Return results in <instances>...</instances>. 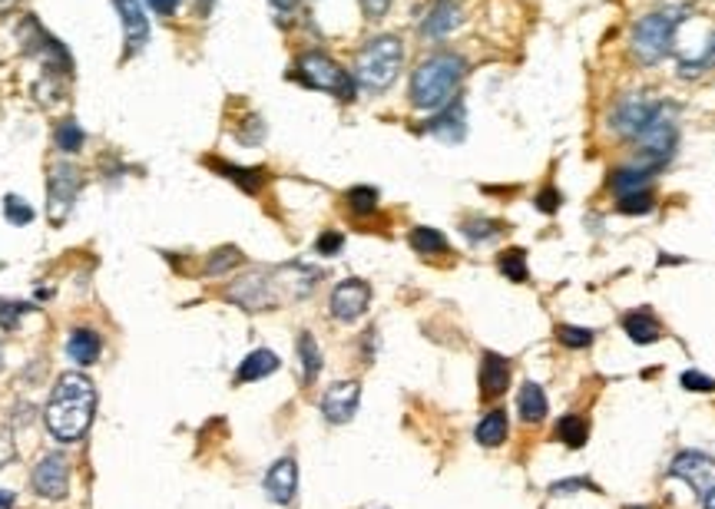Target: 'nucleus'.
I'll use <instances>...</instances> for the list:
<instances>
[{
	"mask_svg": "<svg viewBox=\"0 0 715 509\" xmlns=\"http://www.w3.org/2000/svg\"><path fill=\"white\" fill-rule=\"evenodd\" d=\"M318 284V272L305 268V264H285V268H262V272H248L246 278H238L226 298L236 301L238 308L246 311H268L282 304V301L308 298Z\"/></svg>",
	"mask_w": 715,
	"mask_h": 509,
	"instance_id": "f257e3e1",
	"label": "nucleus"
},
{
	"mask_svg": "<svg viewBox=\"0 0 715 509\" xmlns=\"http://www.w3.org/2000/svg\"><path fill=\"white\" fill-rule=\"evenodd\" d=\"M93 410H96V387L86 374H64L56 381L54 394L46 400L44 420L46 430L60 440V444H74L80 440L93 424Z\"/></svg>",
	"mask_w": 715,
	"mask_h": 509,
	"instance_id": "f03ea898",
	"label": "nucleus"
},
{
	"mask_svg": "<svg viewBox=\"0 0 715 509\" xmlns=\"http://www.w3.org/2000/svg\"><path fill=\"white\" fill-rule=\"evenodd\" d=\"M464 80V56L440 50L411 73V103L418 109H444Z\"/></svg>",
	"mask_w": 715,
	"mask_h": 509,
	"instance_id": "7ed1b4c3",
	"label": "nucleus"
},
{
	"mask_svg": "<svg viewBox=\"0 0 715 509\" xmlns=\"http://www.w3.org/2000/svg\"><path fill=\"white\" fill-rule=\"evenodd\" d=\"M404 64V46L398 36L385 34V36H375V40H368L365 50L358 54L355 60V86L368 93H385L391 83L398 80V73H401Z\"/></svg>",
	"mask_w": 715,
	"mask_h": 509,
	"instance_id": "20e7f679",
	"label": "nucleus"
},
{
	"mask_svg": "<svg viewBox=\"0 0 715 509\" xmlns=\"http://www.w3.org/2000/svg\"><path fill=\"white\" fill-rule=\"evenodd\" d=\"M686 7H666L656 14H646L633 27V56L639 64H660L676 44V30L682 24Z\"/></svg>",
	"mask_w": 715,
	"mask_h": 509,
	"instance_id": "39448f33",
	"label": "nucleus"
},
{
	"mask_svg": "<svg viewBox=\"0 0 715 509\" xmlns=\"http://www.w3.org/2000/svg\"><path fill=\"white\" fill-rule=\"evenodd\" d=\"M295 80L305 83L308 90H321V93H331V96H338V100H355V76L348 70H341L328 54H321V50H308L295 60Z\"/></svg>",
	"mask_w": 715,
	"mask_h": 509,
	"instance_id": "423d86ee",
	"label": "nucleus"
},
{
	"mask_svg": "<svg viewBox=\"0 0 715 509\" xmlns=\"http://www.w3.org/2000/svg\"><path fill=\"white\" fill-rule=\"evenodd\" d=\"M83 175L74 163H54L46 175V218L50 225H64L66 215L74 212V202L80 195Z\"/></svg>",
	"mask_w": 715,
	"mask_h": 509,
	"instance_id": "0eeeda50",
	"label": "nucleus"
},
{
	"mask_svg": "<svg viewBox=\"0 0 715 509\" xmlns=\"http://www.w3.org/2000/svg\"><path fill=\"white\" fill-rule=\"evenodd\" d=\"M660 113H662V103L650 100V96H642V93H633V96H626V100L616 103L609 126L626 139H639Z\"/></svg>",
	"mask_w": 715,
	"mask_h": 509,
	"instance_id": "6e6552de",
	"label": "nucleus"
},
{
	"mask_svg": "<svg viewBox=\"0 0 715 509\" xmlns=\"http://www.w3.org/2000/svg\"><path fill=\"white\" fill-rule=\"evenodd\" d=\"M30 483H34L37 496H44V500H64L66 486H70V464H66V456L64 454L40 456V464L30 473Z\"/></svg>",
	"mask_w": 715,
	"mask_h": 509,
	"instance_id": "1a4fd4ad",
	"label": "nucleus"
},
{
	"mask_svg": "<svg viewBox=\"0 0 715 509\" xmlns=\"http://www.w3.org/2000/svg\"><path fill=\"white\" fill-rule=\"evenodd\" d=\"M368 301H371V288H368V282H361V278L338 282L335 288H331V298H328L331 318L351 324V321H358L368 311Z\"/></svg>",
	"mask_w": 715,
	"mask_h": 509,
	"instance_id": "9d476101",
	"label": "nucleus"
},
{
	"mask_svg": "<svg viewBox=\"0 0 715 509\" xmlns=\"http://www.w3.org/2000/svg\"><path fill=\"white\" fill-rule=\"evenodd\" d=\"M672 476L686 480L699 496H706L715 486V460L709 454H699V450H682V454L672 460L670 466Z\"/></svg>",
	"mask_w": 715,
	"mask_h": 509,
	"instance_id": "9b49d317",
	"label": "nucleus"
},
{
	"mask_svg": "<svg viewBox=\"0 0 715 509\" xmlns=\"http://www.w3.org/2000/svg\"><path fill=\"white\" fill-rule=\"evenodd\" d=\"M358 400H361V384L358 381L331 384L328 391H325V397H321V414H325L328 424H348L355 417Z\"/></svg>",
	"mask_w": 715,
	"mask_h": 509,
	"instance_id": "f8f14e48",
	"label": "nucleus"
},
{
	"mask_svg": "<svg viewBox=\"0 0 715 509\" xmlns=\"http://www.w3.org/2000/svg\"><path fill=\"white\" fill-rule=\"evenodd\" d=\"M119 14V24H123V40H126V56L139 54L149 40V20L143 17V7L136 0H113Z\"/></svg>",
	"mask_w": 715,
	"mask_h": 509,
	"instance_id": "ddd939ff",
	"label": "nucleus"
},
{
	"mask_svg": "<svg viewBox=\"0 0 715 509\" xmlns=\"http://www.w3.org/2000/svg\"><path fill=\"white\" fill-rule=\"evenodd\" d=\"M295 490H298V466H295L292 456H282V460H276L266 473L268 500L278 503V506H288V503L295 500Z\"/></svg>",
	"mask_w": 715,
	"mask_h": 509,
	"instance_id": "4468645a",
	"label": "nucleus"
},
{
	"mask_svg": "<svg viewBox=\"0 0 715 509\" xmlns=\"http://www.w3.org/2000/svg\"><path fill=\"white\" fill-rule=\"evenodd\" d=\"M428 133L438 136L440 143H460L464 133H468V113H464V103L460 100H450L448 106L440 109L438 116L428 119Z\"/></svg>",
	"mask_w": 715,
	"mask_h": 509,
	"instance_id": "2eb2a0df",
	"label": "nucleus"
},
{
	"mask_svg": "<svg viewBox=\"0 0 715 509\" xmlns=\"http://www.w3.org/2000/svg\"><path fill=\"white\" fill-rule=\"evenodd\" d=\"M507 384H510V364L494 351H487L484 361H480V397H500L507 391Z\"/></svg>",
	"mask_w": 715,
	"mask_h": 509,
	"instance_id": "dca6fc26",
	"label": "nucleus"
},
{
	"mask_svg": "<svg viewBox=\"0 0 715 509\" xmlns=\"http://www.w3.org/2000/svg\"><path fill=\"white\" fill-rule=\"evenodd\" d=\"M100 351H103V341L90 327H76L66 337V354H70L74 364H80V367H90V364L100 361Z\"/></svg>",
	"mask_w": 715,
	"mask_h": 509,
	"instance_id": "f3484780",
	"label": "nucleus"
},
{
	"mask_svg": "<svg viewBox=\"0 0 715 509\" xmlns=\"http://www.w3.org/2000/svg\"><path fill=\"white\" fill-rule=\"evenodd\" d=\"M460 24V7L454 4V0H438L431 7V14L424 17L421 24V34L431 36V40H444V36L450 34V30Z\"/></svg>",
	"mask_w": 715,
	"mask_h": 509,
	"instance_id": "a211bd4d",
	"label": "nucleus"
},
{
	"mask_svg": "<svg viewBox=\"0 0 715 509\" xmlns=\"http://www.w3.org/2000/svg\"><path fill=\"white\" fill-rule=\"evenodd\" d=\"M652 169H646V165H639V163H629V165H623V169H616L613 173V179H609V185H613V192L623 199V195H633V192H646L650 189V182H652Z\"/></svg>",
	"mask_w": 715,
	"mask_h": 509,
	"instance_id": "6ab92c4d",
	"label": "nucleus"
},
{
	"mask_svg": "<svg viewBox=\"0 0 715 509\" xmlns=\"http://www.w3.org/2000/svg\"><path fill=\"white\" fill-rule=\"evenodd\" d=\"M276 371H278L276 351H268V347H258V351H252V354H248L246 361L238 364L236 381H238V384H252V381H262V377H268V374H276Z\"/></svg>",
	"mask_w": 715,
	"mask_h": 509,
	"instance_id": "aec40b11",
	"label": "nucleus"
},
{
	"mask_svg": "<svg viewBox=\"0 0 715 509\" xmlns=\"http://www.w3.org/2000/svg\"><path fill=\"white\" fill-rule=\"evenodd\" d=\"M623 331L629 334V341H636V344H652V341H660V334H662L660 321L652 318L650 311H629L623 318Z\"/></svg>",
	"mask_w": 715,
	"mask_h": 509,
	"instance_id": "412c9836",
	"label": "nucleus"
},
{
	"mask_svg": "<svg viewBox=\"0 0 715 509\" xmlns=\"http://www.w3.org/2000/svg\"><path fill=\"white\" fill-rule=\"evenodd\" d=\"M517 410H520V417L527 424H540L547 417V394H543L540 384L527 381L520 387V397H517Z\"/></svg>",
	"mask_w": 715,
	"mask_h": 509,
	"instance_id": "4be33fe9",
	"label": "nucleus"
},
{
	"mask_svg": "<svg viewBox=\"0 0 715 509\" xmlns=\"http://www.w3.org/2000/svg\"><path fill=\"white\" fill-rule=\"evenodd\" d=\"M212 169L222 173L229 182H236L238 189L248 192V195H256L266 185V173L262 169H242V165H229V163H212Z\"/></svg>",
	"mask_w": 715,
	"mask_h": 509,
	"instance_id": "5701e85b",
	"label": "nucleus"
},
{
	"mask_svg": "<svg viewBox=\"0 0 715 509\" xmlns=\"http://www.w3.org/2000/svg\"><path fill=\"white\" fill-rule=\"evenodd\" d=\"M507 440V414L504 410H490L480 424H477V444L500 446Z\"/></svg>",
	"mask_w": 715,
	"mask_h": 509,
	"instance_id": "b1692460",
	"label": "nucleus"
},
{
	"mask_svg": "<svg viewBox=\"0 0 715 509\" xmlns=\"http://www.w3.org/2000/svg\"><path fill=\"white\" fill-rule=\"evenodd\" d=\"M298 357H302V377L305 384H315V377L321 374V347L308 331L298 337Z\"/></svg>",
	"mask_w": 715,
	"mask_h": 509,
	"instance_id": "393cba45",
	"label": "nucleus"
},
{
	"mask_svg": "<svg viewBox=\"0 0 715 509\" xmlns=\"http://www.w3.org/2000/svg\"><path fill=\"white\" fill-rule=\"evenodd\" d=\"M411 248L418 254H440V252H448V238L440 235L438 228L418 225L411 232Z\"/></svg>",
	"mask_w": 715,
	"mask_h": 509,
	"instance_id": "a878e982",
	"label": "nucleus"
},
{
	"mask_svg": "<svg viewBox=\"0 0 715 509\" xmlns=\"http://www.w3.org/2000/svg\"><path fill=\"white\" fill-rule=\"evenodd\" d=\"M587 436H589L587 420L577 417V414H567V417H563V420L557 424V440H563V444L573 446V450L587 444Z\"/></svg>",
	"mask_w": 715,
	"mask_h": 509,
	"instance_id": "bb28decb",
	"label": "nucleus"
},
{
	"mask_svg": "<svg viewBox=\"0 0 715 509\" xmlns=\"http://www.w3.org/2000/svg\"><path fill=\"white\" fill-rule=\"evenodd\" d=\"M54 139H56V149L70 155V153H80V149H83V143H86V133L80 129V123H76V119H64V123L56 126Z\"/></svg>",
	"mask_w": 715,
	"mask_h": 509,
	"instance_id": "cd10ccee",
	"label": "nucleus"
},
{
	"mask_svg": "<svg viewBox=\"0 0 715 509\" xmlns=\"http://www.w3.org/2000/svg\"><path fill=\"white\" fill-rule=\"evenodd\" d=\"M345 202H348V209L355 212V215H375L378 212V192L371 189V185H355V189L345 195Z\"/></svg>",
	"mask_w": 715,
	"mask_h": 509,
	"instance_id": "c85d7f7f",
	"label": "nucleus"
},
{
	"mask_svg": "<svg viewBox=\"0 0 715 509\" xmlns=\"http://www.w3.org/2000/svg\"><path fill=\"white\" fill-rule=\"evenodd\" d=\"M504 232L500 228V222H494V218H468L464 222V235L470 238V242H490V238H497Z\"/></svg>",
	"mask_w": 715,
	"mask_h": 509,
	"instance_id": "c756f323",
	"label": "nucleus"
},
{
	"mask_svg": "<svg viewBox=\"0 0 715 509\" xmlns=\"http://www.w3.org/2000/svg\"><path fill=\"white\" fill-rule=\"evenodd\" d=\"M500 272L510 278V282H527V254L520 248H510V252L500 254Z\"/></svg>",
	"mask_w": 715,
	"mask_h": 509,
	"instance_id": "7c9ffc66",
	"label": "nucleus"
},
{
	"mask_svg": "<svg viewBox=\"0 0 715 509\" xmlns=\"http://www.w3.org/2000/svg\"><path fill=\"white\" fill-rule=\"evenodd\" d=\"M34 215H37V212L30 209L20 195H7V199H4V218H7L10 225H30Z\"/></svg>",
	"mask_w": 715,
	"mask_h": 509,
	"instance_id": "2f4dec72",
	"label": "nucleus"
},
{
	"mask_svg": "<svg viewBox=\"0 0 715 509\" xmlns=\"http://www.w3.org/2000/svg\"><path fill=\"white\" fill-rule=\"evenodd\" d=\"M557 337H559V344H567V347H589L593 344V331L589 327H573V324H559V331H557Z\"/></svg>",
	"mask_w": 715,
	"mask_h": 509,
	"instance_id": "473e14b6",
	"label": "nucleus"
},
{
	"mask_svg": "<svg viewBox=\"0 0 715 509\" xmlns=\"http://www.w3.org/2000/svg\"><path fill=\"white\" fill-rule=\"evenodd\" d=\"M30 311V304H20V301H7L0 298V327L4 331H14V327L20 324V318Z\"/></svg>",
	"mask_w": 715,
	"mask_h": 509,
	"instance_id": "72a5a7b5",
	"label": "nucleus"
},
{
	"mask_svg": "<svg viewBox=\"0 0 715 509\" xmlns=\"http://www.w3.org/2000/svg\"><path fill=\"white\" fill-rule=\"evenodd\" d=\"M650 209H652L650 189H646V192H633V195H623V199H619V212H626V215H646Z\"/></svg>",
	"mask_w": 715,
	"mask_h": 509,
	"instance_id": "f704fd0d",
	"label": "nucleus"
},
{
	"mask_svg": "<svg viewBox=\"0 0 715 509\" xmlns=\"http://www.w3.org/2000/svg\"><path fill=\"white\" fill-rule=\"evenodd\" d=\"M238 258H242V254H238V248H219V252H216V254H212V258H209V264H206V272H209V274L229 272L232 264H238Z\"/></svg>",
	"mask_w": 715,
	"mask_h": 509,
	"instance_id": "c9c22d12",
	"label": "nucleus"
},
{
	"mask_svg": "<svg viewBox=\"0 0 715 509\" xmlns=\"http://www.w3.org/2000/svg\"><path fill=\"white\" fill-rule=\"evenodd\" d=\"M682 387H686V391H696V394H712L715 381L712 377H706V374H699V371H686L682 374Z\"/></svg>",
	"mask_w": 715,
	"mask_h": 509,
	"instance_id": "e433bc0d",
	"label": "nucleus"
},
{
	"mask_svg": "<svg viewBox=\"0 0 715 509\" xmlns=\"http://www.w3.org/2000/svg\"><path fill=\"white\" fill-rule=\"evenodd\" d=\"M341 245H345V238L338 235V232H325V235L315 242V248H318V254H338Z\"/></svg>",
	"mask_w": 715,
	"mask_h": 509,
	"instance_id": "4c0bfd02",
	"label": "nucleus"
},
{
	"mask_svg": "<svg viewBox=\"0 0 715 509\" xmlns=\"http://www.w3.org/2000/svg\"><path fill=\"white\" fill-rule=\"evenodd\" d=\"M573 490H596V486L589 480H559L550 486L553 496H567V493H573Z\"/></svg>",
	"mask_w": 715,
	"mask_h": 509,
	"instance_id": "58836bf2",
	"label": "nucleus"
},
{
	"mask_svg": "<svg viewBox=\"0 0 715 509\" xmlns=\"http://www.w3.org/2000/svg\"><path fill=\"white\" fill-rule=\"evenodd\" d=\"M361 7H365V14L371 20H381L388 14V7H391V0H361Z\"/></svg>",
	"mask_w": 715,
	"mask_h": 509,
	"instance_id": "ea45409f",
	"label": "nucleus"
},
{
	"mask_svg": "<svg viewBox=\"0 0 715 509\" xmlns=\"http://www.w3.org/2000/svg\"><path fill=\"white\" fill-rule=\"evenodd\" d=\"M146 7H153L159 17H173L176 7H179V0H146Z\"/></svg>",
	"mask_w": 715,
	"mask_h": 509,
	"instance_id": "a19ab883",
	"label": "nucleus"
},
{
	"mask_svg": "<svg viewBox=\"0 0 715 509\" xmlns=\"http://www.w3.org/2000/svg\"><path fill=\"white\" fill-rule=\"evenodd\" d=\"M537 205H540V212H553L559 205V195L553 189L540 192V199H537Z\"/></svg>",
	"mask_w": 715,
	"mask_h": 509,
	"instance_id": "79ce46f5",
	"label": "nucleus"
},
{
	"mask_svg": "<svg viewBox=\"0 0 715 509\" xmlns=\"http://www.w3.org/2000/svg\"><path fill=\"white\" fill-rule=\"evenodd\" d=\"M0 509H14V493L0 490Z\"/></svg>",
	"mask_w": 715,
	"mask_h": 509,
	"instance_id": "37998d69",
	"label": "nucleus"
},
{
	"mask_svg": "<svg viewBox=\"0 0 715 509\" xmlns=\"http://www.w3.org/2000/svg\"><path fill=\"white\" fill-rule=\"evenodd\" d=\"M295 4H298V0H272V7L285 10V14H288V10H295Z\"/></svg>",
	"mask_w": 715,
	"mask_h": 509,
	"instance_id": "c03bdc74",
	"label": "nucleus"
},
{
	"mask_svg": "<svg viewBox=\"0 0 715 509\" xmlns=\"http://www.w3.org/2000/svg\"><path fill=\"white\" fill-rule=\"evenodd\" d=\"M702 509H715V486L702 496Z\"/></svg>",
	"mask_w": 715,
	"mask_h": 509,
	"instance_id": "a18cd8bd",
	"label": "nucleus"
},
{
	"mask_svg": "<svg viewBox=\"0 0 715 509\" xmlns=\"http://www.w3.org/2000/svg\"><path fill=\"white\" fill-rule=\"evenodd\" d=\"M212 4H216V0H199V10H202V14H209Z\"/></svg>",
	"mask_w": 715,
	"mask_h": 509,
	"instance_id": "49530a36",
	"label": "nucleus"
},
{
	"mask_svg": "<svg viewBox=\"0 0 715 509\" xmlns=\"http://www.w3.org/2000/svg\"><path fill=\"white\" fill-rule=\"evenodd\" d=\"M10 4H14V0H0V10H7Z\"/></svg>",
	"mask_w": 715,
	"mask_h": 509,
	"instance_id": "de8ad7c7",
	"label": "nucleus"
},
{
	"mask_svg": "<svg viewBox=\"0 0 715 509\" xmlns=\"http://www.w3.org/2000/svg\"><path fill=\"white\" fill-rule=\"evenodd\" d=\"M0 371H4V347H0Z\"/></svg>",
	"mask_w": 715,
	"mask_h": 509,
	"instance_id": "09e8293b",
	"label": "nucleus"
}]
</instances>
